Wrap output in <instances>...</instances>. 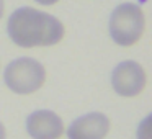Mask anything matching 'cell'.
<instances>
[{
    "mask_svg": "<svg viewBox=\"0 0 152 139\" xmlns=\"http://www.w3.org/2000/svg\"><path fill=\"white\" fill-rule=\"evenodd\" d=\"M4 80L12 92L30 95L44 85L46 69L33 57H18L5 67Z\"/></svg>",
    "mask_w": 152,
    "mask_h": 139,
    "instance_id": "obj_3",
    "label": "cell"
},
{
    "mask_svg": "<svg viewBox=\"0 0 152 139\" xmlns=\"http://www.w3.org/2000/svg\"><path fill=\"white\" fill-rule=\"evenodd\" d=\"M149 123H151V118H145L142 121V124L139 126L137 129V139H151V134H149Z\"/></svg>",
    "mask_w": 152,
    "mask_h": 139,
    "instance_id": "obj_7",
    "label": "cell"
},
{
    "mask_svg": "<svg viewBox=\"0 0 152 139\" xmlns=\"http://www.w3.org/2000/svg\"><path fill=\"white\" fill-rule=\"evenodd\" d=\"M147 83L144 67L136 61H123L113 69L111 85L121 97H137Z\"/></svg>",
    "mask_w": 152,
    "mask_h": 139,
    "instance_id": "obj_4",
    "label": "cell"
},
{
    "mask_svg": "<svg viewBox=\"0 0 152 139\" xmlns=\"http://www.w3.org/2000/svg\"><path fill=\"white\" fill-rule=\"evenodd\" d=\"M36 4H39V5H54V4H57L59 0H34Z\"/></svg>",
    "mask_w": 152,
    "mask_h": 139,
    "instance_id": "obj_8",
    "label": "cell"
},
{
    "mask_svg": "<svg viewBox=\"0 0 152 139\" xmlns=\"http://www.w3.org/2000/svg\"><path fill=\"white\" fill-rule=\"evenodd\" d=\"M5 136H7V132H5V126L0 123V139H5Z\"/></svg>",
    "mask_w": 152,
    "mask_h": 139,
    "instance_id": "obj_9",
    "label": "cell"
},
{
    "mask_svg": "<svg viewBox=\"0 0 152 139\" xmlns=\"http://www.w3.org/2000/svg\"><path fill=\"white\" fill-rule=\"evenodd\" d=\"M26 131L33 139H59L64 132V123L54 111L38 110L26 118Z\"/></svg>",
    "mask_w": 152,
    "mask_h": 139,
    "instance_id": "obj_6",
    "label": "cell"
},
{
    "mask_svg": "<svg viewBox=\"0 0 152 139\" xmlns=\"http://www.w3.org/2000/svg\"><path fill=\"white\" fill-rule=\"evenodd\" d=\"M110 132V119L103 113H87L74 119L67 128L69 139H105Z\"/></svg>",
    "mask_w": 152,
    "mask_h": 139,
    "instance_id": "obj_5",
    "label": "cell"
},
{
    "mask_svg": "<svg viewBox=\"0 0 152 139\" xmlns=\"http://www.w3.org/2000/svg\"><path fill=\"white\" fill-rule=\"evenodd\" d=\"M145 28V17L139 5L126 2L111 12L110 36L119 46H132L142 38Z\"/></svg>",
    "mask_w": 152,
    "mask_h": 139,
    "instance_id": "obj_2",
    "label": "cell"
},
{
    "mask_svg": "<svg viewBox=\"0 0 152 139\" xmlns=\"http://www.w3.org/2000/svg\"><path fill=\"white\" fill-rule=\"evenodd\" d=\"M10 40L20 48L54 46L64 38V25L56 17L31 7L17 8L7 23Z\"/></svg>",
    "mask_w": 152,
    "mask_h": 139,
    "instance_id": "obj_1",
    "label": "cell"
},
{
    "mask_svg": "<svg viewBox=\"0 0 152 139\" xmlns=\"http://www.w3.org/2000/svg\"><path fill=\"white\" fill-rule=\"evenodd\" d=\"M4 12H5V4H4V0H0V18L4 17Z\"/></svg>",
    "mask_w": 152,
    "mask_h": 139,
    "instance_id": "obj_10",
    "label": "cell"
}]
</instances>
